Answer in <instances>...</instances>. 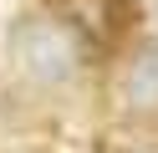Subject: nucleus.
<instances>
[{"mask_svg": "<svg viewBox=\"0 0 158 153\" xmlns=\"http://www.w3.org/2000/svg\"><path fill=\"white\" fill-rule=\"evenodd\" d=\"M15 71H26L41 87H61L82 71V36L56 15H21L5 36Z\"/></svg>", "mask_w": 158, "mask_h": 153, "instance_id": "f257e3e1", "label": "nucleus"}, {"mask_svg": "<svg viewBox=\"0 0 158 153\" xmlns=\"http://www.w3.org/2000/svg\"><path fill=\"white\" fill-rule=\"evenodd\" d=\"M117 97H123V107L138 112V117H158V41H143V46L123 61Z\"/></svg>", "mask_w": 158, "mask_h": 153, "instance_id": "f03ea898", "label": "nucleus"}, {"mask_svg": "<svg viewBox=\"0 0 158 153\" xmlns=\"http://www.w3.org/2000/svg\"><path fill=\"white\" fill-rule=\"evenodd\" d=\"M133 26H138V0H92L87 10V36L97 46H117Z\"/></svg>", "mask_w": 158, "mask_h": 153, "instance_id": "7ed1b4c3", "label": "nucleus"}]
</instances>
